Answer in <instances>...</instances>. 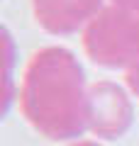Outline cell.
<instances>
[{
	"label": "cell",
	"mask_w": 139,
	"mask_h": 146,
	"mask_svg": "<svg viewBox=\"0 0 139 146\" xmlns=\"http://www.w3.org/2000/svg\"><path fill=\"white\" fill-rule=\"evenodd\" d=\"M83 146H90V144H83Z\"/></svg>",
	"instance_id": "6da1fadb"
}]
</instances>
